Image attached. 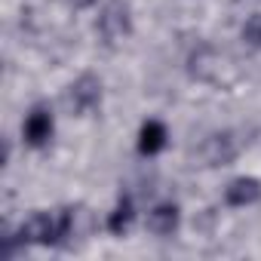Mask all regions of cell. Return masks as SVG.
<instances>
[{"label": "cell", "instance_id": "obj_1", "mask_svg": "<svg viewBox=\"0 0 261 261\" xmlns=\"http://www.w3.org/2000/svg\"><path fill=\"white\" fill-rule=\"evenodd\" d=\"M95 31L108 46H117L133 37V10L126 0H108L95 19Z\"/></svg>", "mask_w": 261, "mask_h": 261}, {"label": "cell", "instance_id": "obj_2", "mask_svg": "<svg viewBox=\"0 0 261 261\" xmlns=\"http://www.w3.org/2000/svg\"><path fill=\"white\" fill-rule=\"evenodd\" d=\"M101 98H105V83L98 74L86 71L80 74L68 89H65V108L74 114V117H89L92 111L101 108Z\"/></svg>", "mask_w": 261, "mask_h": 261}, {"label": "cell", "instance_id": "obj_3", "mask_svg": "<svg viewBox=\"0 0 261 261\" xmlns=\"http://www.w3.org/2000/svg\"><path fill=\"white\" fill-rule=\"evenodd\" d=\"M19 240L22 246H59V212H31L22 224H19Z\"/></svg>", "mask_w": 261, "mask_h": 261}, {"label": "cell", "instance_id": "obj_4", "mask_svg": "<svg viewBox=\"0 0 261 261\" xmlns=\"http://www.w3.org/2000/svg\"><path fill=\"white\" fill-rule=\"evenodd\" d=\"M237 157H240V142H237V136L230 133V129L206 136V142L200 145V160H203V166H209V169L230 166Z\"/></svg>", "mask_w": 261, "mask_h": 261}, {"label": "cell", "instance_id": "obj_5", "mask_svg": "<svg viewBox=\"0 0 261 261\" xmlns=\"http://www.w3.org/2000/svg\"><path fill=\"white\" fill-rule=\"evenodd\" d=\"M56 133V117L46 105H34L22 123V139L28 148H46Z\"/></svg>", "mask_w": 261, "mask_h": 261}, {"label": "cell", "instance_id": "obj_6", "mask_svg": "<svg viewBox=\"0 0 261 261\" xmlns=\"http://www.w3.org/2000/svg\"><path fill=\"white\" fill-rule=\"evenodd\" d=\"M145 227H148V233H154L160 240L175 237V230L181 227V206L172 203V200H163V203L151 206V212L145 218Z\"/></svg>", "mask_w": 261, "mask_h": 261}, {"label": "cell", "instance_id": "obj_7", "mask_svg": "<svg viewBox=\"0 0 261 261\" xmlns=\"http://www.w3.org/2000/svg\"><path fill=\"white\" fill-rule=\"evenodd\" d=\"M258 200H261V181L255 175H240V178L227 181V188H224V203L233 209L255 206Z\"/></svg>", "mask_w": 261, "mask_h": 261}, {"label": "cell", "instance_id": "obj_8", "mask_svg": "<svg viewBox=\"0 0 261 261\" xmlns=\"http://www.w3.org/2000/svg\"><path fill=\"white\" fill-rule=\"evenodd\" d=\"M166 145H169L166 123L163 120H145L142 129H139V142H136L139 154L142 157H157L160 151H166Z\"/></svg>", "mask_w": 261, "mask_h": 261}, {"label": "cell", "instance_id": "obj_9", "mask_svg": "<svg viewBox=\"0 0 261 261\" xmlns=\"http://www.w3.org/2000/svg\"><path fill=\"white\" fill-rule=\"evenodd\" d=\"M133 221H136V206H133V197L120 194L117 206L108 212V221H105V227H108V233H114V237H123V233L129 230V224H133Z\"/></svg>", "mask_w": 261, "mask_h": 261}, {"label": "cell", "instance_id": "obj_10", "mask_svg": "<svg viewBox=\"0 0 261 261\" xmlns=\"http://www.w3.org/2000/svg\"><path fill=\"white\" fill-rule=\"evenodd\" d=\"M71 4L77 7V10H89V7H95L98 0H71Z\"/></svg>", "mask_w": 261, "mask_h": 261}, {"label": "cell", "instance_id": "obj_11", "mask_svg": "<svg viewBox=\"0 0 261 261\" xmlns=\"http://www.w3.org/2000/svg\"><path fill=\"white\" fill-rule=\"evenodd\" d=\"M258 40H261V28H258Z\"/></svg>", "mask_w": 261, "mask_h": 261}]
</instances>
